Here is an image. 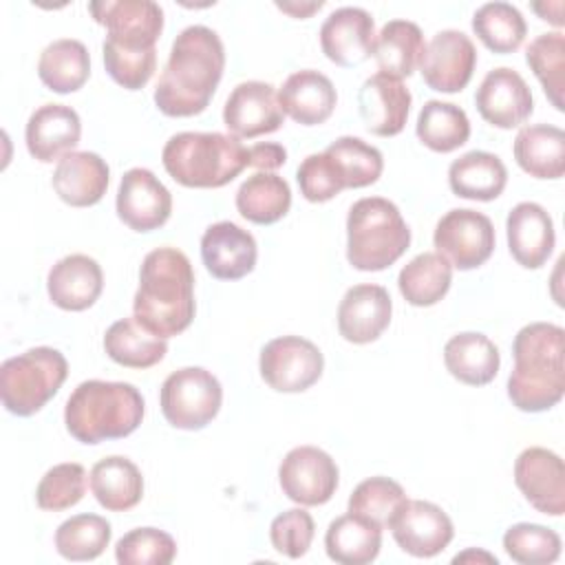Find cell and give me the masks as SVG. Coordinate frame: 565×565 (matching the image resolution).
<instances>
[{
	"label": "cell",
	"instance_id": "1",
	"mask_svg": "<svg viewBox=\"0 0 565 565\" xmlns=\"http://www.w3.org/2000/svg\"><path fill=\"white\" fill-rule=\"evenodd\" d=\"M225 49L216 31L185 26L172 42L170 57L154 88V104L168 117L203 113L223 77Z\"/></svg>",
	"mask_w": 565,
	"mask_h": 565
},
{
	"label": "cell",
	"instance_id": "2",
	"mask_svg": "<svg viewBox=\"0 0 565 565\" xmlns=\"http://www.w3.org/2000/svg\"><path fill=\"white\" fill-rule=\"evenodd\" d=\"M135 318L161 338L179 335L194 320V271L177 247H157L139 267V289L132 300Z\"/></svg>",
	"mask_w": 565,
	"mask_h": 565
},
{
	"label": "cell",
	"instance_id": "3",
	"mask_svg": "<svg viewBox=\"0 0 565 565\" xmlns=\"http://www.w3.org/2000/svg\"><path fill=\"white\" fill-rule=\"evenodd\" d=\"M514 369L508 397L523 413L556 406L565 393V331L552 322H530L512 342Z\"/></svg>",
	"mask_w": 565,
	"mask_h": 565
},
{
	"label": "cell",
	"instance_id": "4",
	"mask_svg": "<svg viewBox=\"0 0 565 565\" xmlns=\"http://www.w3.org/2000/svg\"><path fill=\"white\" fill-rule=\"evenodd\" d=\"M143 411V397L132 384L86 380L66 399L64 424L77 441L99 444L135 433Z\"/></svg>",
	"mask_w": 565,
	"mask_h": 565
},
{
	"label": "cell",
	"instance_id": "5",
	"mask_svg": "<svg viewBox=\"0 0 565 565\" xmlns=\"http://www.w3.org/2000/svg\"><path fill=\"white\" fill-rule=\"evenodd\" d=\"M161 161L185 188H223L249 166V148L234 135L177 132L163 146Z\"/></svg>",
	"mask_w": 565,
	"mask_h": 565
},
{
	"label": "cell",
	"instance_id": "6",
	"mask_svg": "<svg viewBox=\"0 0 565 565\" xmlns=\"http://www.w3.org/2000/svg\"><path fill=\"white\" fill-rule=\"evenodd\" d=\"M411 245V230L397 205L384 196L355 201L347 216V258L360 271L391 267Z\"/></svg>",
	"mask_w": 565,
	"mask_h": 565
},
{
	"label": "cell",
	"instance_id": "7",
	"mask_svg": "<svg viewBox=\"0 0 565 565\" xmlns=\"http://www.w3.org/2000/svg\"><path fill=\"white\" fill-rule=\"evenodd\" d=\"M68 375L66 358L53 347H33L2 362L0 397L18 417L35 415L53 399Z\"/></svg>",
	"mask_w": 565,
	"mask_h": 565
},
{
	"label": "cell",
	"instance_id": "8",
	"mask_svg": "<svg viewBox=\"0 0 565 565\" xmlns=\"http://www.w3.org/2000/svg\"><path fill=\"white\" fill-rule=\"evenodd\" d=\"M95 22L106 26L102 53L157 55L163 9L152 0H97L88 4Z\"/></svg>",
	"mask_w": 565,
	"mask_h": 565
},
{
	"label": "cell",
	"instance_id": "9",
	"mask_svg": "<svg viewBox=\"0 0 565 565\" xmlns=\"http://www.w3.org/2000/svg\"><path fill=\"white\" fill-rule=\"evenodd\" d=\"M221 402V382L201 366H183L170 373L159 393L166 422L181 430L205 428L216 417Z\"/></svg>",
	"mask_w": 565,
	"mask_h": 565
},
{
	"label": "cell",
	"instance_id": "10",
	"mask_svg": "<svg viewBox=\"0 0 565 565\" xmlns=\"http://www.w3.org/2000/svg\"><path fill=\"white\" fill-rule=\"evenodd\" d=\"M258 369L269 388L278 393H302L320 380L324 358L311 340L280 335L263 347Z\"/></svg>",
	"mask_w": 565,
	"mask_h": 565
},
{
	"label": "cell",
	"instance_id": "11",
	"mask_svg": "<svg viewBox=\"0 0 565 565\" xmlns=\"http://www.w3.org/2000/svg\"><path fill=\"white\" fill-rule=\"evenodd\" d=\"M494 241L492 221L470 207L446 212L433 234L437 252L461 271L483 265L494 252Z\"/></svg>",
	"mask_w": 565,
	"mask_h": 565
},
{
	"label": "cell",
	"instance_id": "12",
	"mask_svg": "<svg viewBox=\"0 0 565 565\" xmlns=\"http://www.w3.org/2000/svg\"><path fill=\"white\" fill-rule=\"evenodd\" d=\"M338 466L329 452L316 446L291 448L278 468V481L287 499L300 505H322L338 488Z\"/></svg>",
	"mask_w": 565,
	"mask_h": 565
},
{
	"label": "cell",
	"instance_id": "13",
	"mask_svg": "<svg viewBox=\"0 0 565 565\" xmlns=\"http://www.w3.org/2000/svg\"><path fill=\"white\" fill-rule=\"evenodd\" d=\"M477 64L472 40L457 29H444L430 38L424 49L419 71L428 88L439 93H459L468 86Z\"/></svg>",
	"mask_w": 565,
	"mask_h": 565
},
{
	"label": "cell",
	"instance_id": "14",
	"mask_svg": "<svg viewBox=\"0 0 565 565\" xmlns=\"http://www.w3.org/2000/svg\"><path fill=\"white\" fill-rule=\"evenodd\" d=\"M514 483L539 512L550 516L565 512V466L556 452L541 446L525 448L514 461Z\"/></svg>",
	"mask_w": 565,
	"mask_h": 565
},
{
	"label": "cell",
	"instance_id": "15",
	"mask_svg": "<svg viewBox=\"0 0 565 565\" xmlns=\"http://www.w3.org/2000/svg\"><path fill=\"white\" fill-rule=\"evenodd\" d=\"M282 119L285 113L278 104V93L271 84L258 79L241 82L223 106V124L238 139L276 132Z\"/></svg>",
	"mask_w": 565,
	"mask_h": 565
},
{
	"label": "cell",
	"instance_id": "16",
	"mask_svg": "<svg viewBox=\"0 0 565 565\" xmlns=\"http://www.w3.org/2000/svg\"><path fill=\"white\" fill-rule=\"evenodd\" d=\"M115 207L130 230L152 232L170 218L172 194L150 170L130 168L119 181Z\"/></svg>",
	"mask_w": 565,
	"mask_h": 565
},
{
	"label": "cell",
	"instance_id": "17",
	"mask_svg": "<svg viewBox=\"0 0 565 565\" xmlns=\"http://www.w3.org/2000/svg\"><path fill=\"white\" fill-rule=\"evenodd\" d=\"M395 543L411 556L430 558L448 547L455 536L450 516L430 501H406L391 523Z\"/></svg>",
	"mask_w": 565,
	"mask_h": 565
},
{
	"label": "cell",
	"instance_id": "18",
	"mask_svg": "<svg viewBox=\"0 0 565 565\" xmlns=\"http://www.w3.org/2000/svg\"><path fill=\"white\" fill-rule=\"evenodd\" d=\"M475 104L488 124L503 130L521 126L534 110L530 86L514 68L508 66L488 71L477 88Z\"/></svg>",
	"mask_w": 565,
	"mask_h": 565
},
{
	"label": "cell",
	"instance_id": "19",
	"mask_svg": "<svg viewBox=\"0 0 565 565\" xmlns=\"http://www.w3.org/2000/svg\"><path fill=\"white\" fill-rule=\"evenodd\" d=\"M375 22L362 7H340L320 26L322 53L338 66H358L373 55Z\"/></svg>",
	"mask_w": 565,
	"mask_h": 565
},
{
	"label": "cell",
	"instance_id": "20",
	"mask_svg": "<svg viewBox=\"0 0 565 565\" xmlns=\"http://www.w3.org/2000/svg\"><path fill=\"white\" fill-rule=\"evenodd\" d=\"M411 90L402 79L375 73L364 79L358 90L360 117L369 132L377 137H393L402 132L411 110Z\"/></svg>",
	"mask_w": 565,
	"mask_h": 565
},
{
	"label": "cell",
	"instance_id": "21",
	"mask_svg": "<svg viewBox=\"0 0 565 565\" xmlns=\"http://www.w3.org/2000/svg\"><path fill=\"white\" fill-rule=\"evenodd\" d=\"M254 236L232 221L212 223L201 236V258L205 269L218 280H238L256 265Z\"/></svg>",
	"mask_w": 565,
	"mask_h": 565
},
{
	"label": "cell",
	"instance_id": "22",
	"mask_svg": "<svg viewBox=\"0 0 565 565\" xmlns=\"http://www.w3.org/2000/svg\"><path fill=\"white\" fill-rule=\"evenodd\" d=\"M393 302L382 285H355L347 289L338 307V331L347 342L369 344L391 322Z\"/></svg>",
	"mask_w": 565,
	"mask_h": 565
},
{
	"label": "cell",
	"instance_id": "23",
	"mask_svg": "<svg viewBox=\"0 0 565 565\" xmlns=\"http://www.w3.org/2000/svg\"><path fill=\"white\" fill-rule=\"evenodd\" d=\"M82 137L79 115L64 104H44L35 108L24 128V141L31 157L42 163L60 161L73 152Z\"/></svg>",
	"mask_w": 565,
	"mask_h": 565
},
{
	"label": "cell",
	"instance_id": "24",
	"mask_svg": "<svg viewBox=\"0 0 565 565\" xmlns=\"http://www.w3.org/2000/svg\"><path fill=\"white\" fill-rule=\"evenodd\" d=\"M512 258L525 269H539L552 256L556 234L547 210L539 203H516L505 221Z\"/></svg>",
	"mask_w": 565,
	"mask_h": 565
},
{
	"label": "cell",
	"instance_id": "25",
	"mask_svg": "<svg viewBox=\"0 0 565 565\" xmlns=\"http://www.w3.org/2000/svg\"><path fill=\"white\" fill-rule=\"evenodd\" d=\"M102 289V267L86 254H68L60 258L46 276L49 298L64 311H84L93 307Z\"/></svg>",
	"mask_w": 565,
	"mask_h": 565
},
{
	"label": "cell",
	"instance_id": "26",
	"mask_svg": "<svg viewBox=\"0 0 565 565\" xmlns=\"http://www.w3.org/2000/svg\"><path fill=\"white\" fill-rule=\"evenodd\" d=\"M110 181L108 163L88 150H73L64 154L53 172V190L55 194L73 205V207H88L102 201Z\"/></svg>",
	"mask_w": 565,
	"mask_h": 565
},
{
	"label": "cell",
	"instance_id": "27",
	"mask_svg": "<svg viewBox=\"0 0 565 565\" xmlns=\"http://www.w3.org/2000/svg\"><path fill=\"white\" fill-rule=\"evenodd\" d=\"M335 102L338 93L331 79L313 68L291 73L278 90L282 113L302 126L324 124L331 117Z\"/></svg>",
	"mask_w": 565,
	"mask_h": 565
},
{
	"label": "cell",
	"instance_id": "28",
	"mask_svg": "<svg viewBox=\"0 0 565 565\" xmlns=\"http://www.w3.org/2000/svg\"><path fill=\"white\" fill-rule=\"evenodd\" d=\"M444 364L455 380L470 386H483L497 377L501 355L488 335L463 331L446 342Z\"/></svg>",
	"mask_w": 565,
	"mask_h": 565
},
{
	"label": "cell",
	"instance_id": "29",
	"mask_svg": "<svg viewBox=\"0 0 565 565\" xmlns=\"http://www.w3.org/2000/svg\"><path fill=\"white\" fill-rule=\"evenodd\" d=\"M514 159L534 179H561L565 172V132L552 124L523 126L514 137Z\"/></svg>",
	"mask_w": 565,
	"mask_h": 565
},
{
	"label": "cell",
	"instance_id": "30",
	"mask_svg": "<svg viewBox=\"0 0 565 565\" xmlns=\"http://www.w3.org/2000/svg\"><path fill=\"white\" fill-rule=\"evenodd\" d=\"M508 183L503 161L486 150H470L448 168V185L461 199L492 201Z\"/></svg>",
	"mask_w": 565,
	"mask_h": 565
},
{
	"label": "cell",
	"instance_id": "31",
	"mask_svg": "<svg viewBox=\"0 0 565 565\" xmlns=\"http://www.w3.org/2000/svg\"><path fill=\"white\" fill-rule=\"evenodd\" d=\"M90 490L102 508L110 512H126L141 501L143 477L128 457L110 455L93 466Z\"/></svg>",
	"mask_w": 565,
	"mask_h": 565
},
{
	"label": "cell",
	"instance_id": "32",
	"mask_svg": "<svg viewBox=\"0 0 565 565\" xmlns=\"http://www.w3.org/2000/svg\"><path fill=\"white\" fill-rule=\"evenodd\" d=\"M426 42L422 29L411 20H388L375 35L373 57L380 73L391 77H411L419 66Z\"/></svg>",
	"mask_w": 565,
	"mask_h": 565
},
{
	"label": "cell",
	"instance_id": "33",
	"mask_svg": "<svg viewBox=\"0 0 565 565\" xmlns=\"http://www.w3.org/2000/svg\"><path fill=\"white\" fill-rule=\"evenodd\" d=\"M324 547L329 558L335 563L366 565L380 554L382 527L358 514L347 512L329 523L324 534Z\"/></svg>",
	"mask_w": 565,
	"mask_h": 565
},
{
	"label": "cell",
	"instance_id": "34",
	"mask_svg": "<svg viewBox=\"0 0 565 565\" xmlns=\"http://www.w3.org/2000/svg\"><path fill=\"white\" fill-rule=\"evenodd\" d=\"M104 349L108 358L128 369H150L163 360L166 338L148 331L135 316L121 318L106 329Z\"/></svg>",
	"mask_w": 565,
	"mask_h": 565
},
{
	"label": "cell",
	"instance_id": "35",
	"mask_svg": "<svg viewBox=\"0 0 565 565\" xmlns=\"http://www.w3.org/2000/svg\"><path fill=\"white\" fill-rule=\"evenodd\" d=\"M38 75L42 84L60 95L75 93L90 75L88 49L73 38H62L44 46L38 60Z\"/></svg>",
	"mask_w": 565,
	"mask_h": 565
},
{
	"label": "cell",
	"instance_id": "36",
	"mask_svg": "<svg viewBox=\"0 0 565 565\" xmlns=\"http://www.w3.org/2000/svg\"><path fill=\"white\" fill-rule=\"evenodd\" d=\"M291 207L289 183L274 172H256L247 177L236 192V210L256 225L280 221Z\"/></svg>",
	"mask_w": 565,
	"mask_h": 565
},
{
	"label": "cell",
	"instance_id": "37",
	"mask_svg": "<svg viewBox=\"0 0 565 565\" xmlns=\"http://www.w3.org/2000/svg\"><path fill=\"white\" fill-rule=\"evenodd\" d=\"M452 282V265L439 252L417 254L397 276V287L408 305L430 307L439 302Z\"/></svg>",
	"mask_w": 565,
	"mask_h": 565
},
{
	"label": "cell",
	"instance_id": "38",
	"mask_svg": "<svg viewBox=\"0 0 565 565\" xmlns=\"http://www.w3.org/2000/svg\"><path fill=\"white\" fill-rule=\"evenodd\" d=\"M415 132L426 148L435 152H452L468 141L470 121L463 108L450 102L428 99L417 115Z\"/></svg>",
	"mask_w": 565,
	"mask_h": 565
},
{
	"label": "cell",
	"instance_id": "39",
	"mask_svg": "<svg viewBox=\"0 0 565 565\" xmlns=\"http://www.w3.org/2000/svg\"><path fill=\"white\" fill-rule=\"evenodd\" d=\"M472 31L490 51L505 55L523 44L527 24L510 2H486L472 15Z\"/></svg>",
	"mask_w": 565,
	"mask_h": 565
},
{
	"label": "cell",
	"instance_id": "40",
	"mask_svg": "<svg viewBox=\"0 0 565 565\" xmlns=\"http://www.w3.org/2000/svg\"><path fill=\"white\" fill-rule=\"evenodd\" d=\"M110 523L99 514H75L55 530V550L66 561H93L110 543Z\"/></svg>",
	"mask_w": 565,
	"mask_h": 565
},
{
	"label": "cell",
	"instance_id": "41",
	"mask_svg": "<svg viewBox=\"0 0 565 565\" xmlns=\"http://www.w3.org/2000/svg\"><path fill=\"white\" fill-rule=\"evenodd\" d=\"M324 152L331 157L344 188H366L375 183L384 170L382 152L360 137H340L331 141Z\"/></svg>",
	"mask_w": 565,
	"mask_h": 565
},
{
	"label": "cell",
	"instance_id": "42",
	"mask_svg": "<svg viewBox=\"0 0 565 565\" xmlns=\"http://www.w3.org/2000/svg\"><path fill=\"white\" fill-rule=\"evenodd\" d=\"M406 501V492L397 481L388 477H369L351 492L349 512L384 530L391 527L393 519Z\"/></svg>",
	"mask_w": 565,
	"mask_h": 565
},
{
	"label": "cell",
	"instance_id": "43",
	"mask_svg": "<svg viewBox=\"0 0 565 565\" xmlns=\"http://www.w3.org/2000/svg\"><path fill=\"white\" fill-rule=\"evenodd\" d=\"M525 60L552 106L563 110V90H565V35L561 31L541 33L534 38L525 51Z\"/></svg>",
	"mask_w": 565,
	"mask_h": 565
},
{
	"label": "cell",
	"instance_id": "44",
	"mask_svg": "<svg viewBox=\"0 0 565 565\" xmlns=\"http://www.w3.org/2000/svg\"><path fill=\"white\" fill-rule=\"evenodd\" d=\"M505 554L521 565H547L561 556V536L536 523H514L503 534Z\"/></svg>",
	"mask_w": 565,
	"mask_h": 565
},
{
	"label": "cell",
	"instance_id": "45",
	"mask_svg": "<svg viewBox=\"0 0 565 565\" xmlns=\"http://www.w3.org/2000/svg\"><path fill=\"white\" fill-rule=\"evenodd\" d=\"M86 492V470L82 463H57L44 472L35 488V501L42 510L60 512L77 505Z\"/></svg>",
	"mask_w": 565,
	"mask_h": 565
},
{
	"label": "cell",
	"instance_id": "46",
	"mask_svg": "<svg viewBox=\"0 0 565 565\" xmlns=\"http://www.w3.org/2000/svg\"><path fill=\"white\" fill-rule=\"evenodd\" d=\"M174 556V539L157 527H135L115 545V558L119 565H168Z\"/></svg>",
	"mask_w": 565,
	"mask_h": 565
},
{
	"label": "cell",
	"instance_id": "47",
	"mask_svg": "<svg viewBox=\"0 0 565 565\" xmlns=\"http://www.w3.org/2000/svg\"><path fill=\"white\" fill-rule=\"evenodd\" d=\"M316 534L313 519L302 508H291L278 514L269 525V539L276 552L287 558H300L309 552Z\"/></svg>",
	"mask_w": 565,
	"mask_h": 565
},
{
	"label": "cell",
	"instance_id": "48",
	"mask_svg": "<svg viewBox=\"0 0 565 565\" xmlns=\"http://www.w3.org/2000/svg\"><path fill=\"white\" fill-rule=\"evenodd\" d=\"M300 192L311 203H324L344 190V183L327 152H316L302 159L296 172Z\"/></svg>",
	"mask_w": 565,
	"mask_h": 565
},
{
	"label": "cell",
	"instance_id": "49",
	"mask_svg": "<svg viewBox=\"0 0 565 565\" xmlns=\"http://www.w3.org/2000/svg\"><path fill=\"white\" fill-rule=\"evenodd\" d=\"M287 161V150L280 143H256L249 148V166L258 168L260 172H269L280 168Z\"/></svg>",
	"mask_w": 565,
	"mask_h": 565
},
{
	"label": "cell",
	"instance_id": "50",
	"mask_svg": "<svg viewBox=\"0 0 565 565\" xmlns=\"http://www.w3.org/2000/svg\"><path fill=\"white\" fill-rule=\"evenodd\" d=\"M322 4H324V2H320V0H318V2H307V4H305V2H300V4H298V2H276L278 9H282L285 13H289V15H294V18H309V15H311L313 11H318Z\"/></svg>",
	"mask_w": 565,
	"mask_h": 565
},
{
	"label": "cell",
	"instance_id": "51",
	"mask_svg": "<svg viewBox=\"0 0 565 565\" xmlns=\"http://www.w3.org/2000/svg\"><path fill=\"white\" fill-rule=\"evenodd\" d=\"M532 9L543 18V20H547V22H552V24H556V26H563V2H554L552 7H547V4H543V2H534L532 4Z\"/></svg>",
	"mask_w": 565,
	"mask_h": 565
},
{
	"label": "cell",
	"instance_id": "52",
	"mask_svg": "<svg viewBox=\"0 0 565 565\" xmlns=\"http://www.w3.org/2000/svg\"><path fill=\"white\" fill-rule=\"evenodd\" d=\"M466 558H483V561H488V563H497V558L494 556H490V554H486V552H466V554H457L452 561L455 563H463Z\"/></svg>",
	"mask_w": 565,
	"mask_h": 565
}]
</instances>
